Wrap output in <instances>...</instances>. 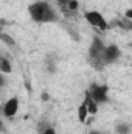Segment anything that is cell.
<instances>
[{"instance_id": "obj_6", "label": "cell", "mask_w": 132, "mask_h": 134, "mask_svg": "<svg viewBox=\"0 0 132 134\" xmlns=\"http://www.w3.org/2000/svg\"><path fill=\"white\" fill-rule=\"evenodd\" d=\"M120 48L112 44L109 47H106V52H104V64H110V63H115L118 58H120Z\"/></svg>"}, {"instance_id": "obj_11", "label": "cell", "mask_w": 132, "mask_h": 134, "mask_svg": "<svg viewBox=\"0 0 132 134\" xmlns=\"http://www.w3.org/2000/svg\"><path fill=\"white\" fill-rule=\"evenodd\" d=\"M0 70L3 72V73H11V64H9V61L6 59V58H2L0 59Z\"/></svg>"}, {"instance_id": "obj_15", "label": "cell", "mask_w": 132, "mask_h": 134, "mask_svg": "<svg viewBox=\"0 0 132 134\" xmlns=\"http://www.w3.org/2000/svg\"><path fill=\"white\" fill-rule=\"evenodd\" d=\"M47 70H48V72H55V64H53V63H48V64H47Z\"/></svg>"}, {"instance_id": "obj_5", "label": "cell", "mask_w": 132, "mask_h": 134, "mask_svg": "<svg viewBox=\"0 0 132 134\" xmlns=\"http://www.w3.org/2000/svg\"><path fill=\"white\" fill-rule=\"evenodd\" d=\"M17 111H19V98L17 97L9 98V100L5 103V106H3V114L8 119H13L17 114Z\"/></svg>"}, {"instance_id": "obj_19", "label": "cell", "mask_w": 132, "mask_h": 134, "mask_svg": "<svg viewBox=\"0 0 132 134\" xmlns=\"http://www.w3.org/2000/svg\"><path fill=\"white\" fill-rule=\"evenodd\" d=\"M89 134H101V133H98V131H92V133H89Z\"/></svg>"}, {"instance_id": "obj_3", "label": "cell", "mask_w": 132, "mask_h": 134, "mask_svg": "<svg viewBox=\"0 0 132 134\" xmlns=\"http://www.w3.org/2000/svg\"><path fill=\"white\" fill-rule=\"evenodd\" d=\"M86 19H87V22H89L92 27L98 28L99 31H106V30L109 28L106 19L103 17V14L98 13V11H87V13H86Z\"/></svg>"}, {"instance_id": "obj_16", "label": "cell", "mask_w": 132, "mask_h": 134, "mask_svg": "<svg viewBox=\"0 0 132 134\" xmlns=\"http://www.w3.org/2000/svg\"><path fill=\"white\" fill-rule=\"evenodd\" d=\"M50 100V95L47 92H42V101H48Z\"/></svg>"}, {"instance_id": "obj_13", "label": "cell", "mask_w": 132, "mask_h": 134, "mask_svg": "<svg viewBox=\"0 0 132 134\" xmlns=\"http://www.w3.org/2000/svg\"><path fill=\"white\" fill-rule=\"evenodd\" d=\"M50 128V125L47 123V122H40L39 125H37V133H40V134H44L47 130Z\"/></svg>"}, {"instance_id": "obj_17", "label": "cell", "mask_w": 132, "mask_h": 134, "mask_svg": "<svg viewBox=\"0 0 132 134\" xmlns=\"http://www.w3.org/2000/svg\"><path fill=\"white\" fill-rule=\"evenodd\" d=\"M44 134H56V131H55V130H53V128L50 126V128H48V130H47V131H45Z\"/></svg>"}, {"instance_id": "obj_2", "label": "cell", "mask_w": 132, "mask_h": 134, "mask_svg": "<svg viewBox=\"0 0 132 134\" xmlns=\"http://www.w3.org/2000/svg\"><path fill=\"white\" fill-rule=\"evenodd\" d=\"M104 52L106 47L99 37H93V42L89 48V61L97 70H103L104 67Z\"/></svg>"}, {"instance_id": "obj_10", "label": "cell", "mask_w": 132, "mask_h": 134, "mask_svg": "<svg viewBox=\"0 0 132 134\" xmlns=\"http://www.w3.org/2000/svg\"><path fill=\"white\" fill-rule=\"evenodd\" d=\"M115 133L117 134H129L131 133V125H128V123H118L115 126Z\"/></svg>"}, {"instance_id": "obj_4", "label": "cell", "mask_w": 132, "mask_h": 134, "mask_svg": "<svg viewBox=\"0 0 132 134\" xmlns=\"http://www.w3.org/2000/svg\"><path fill=\"white\" fill-rule=\"evenodd\" d=\"M107 92H109V87L107 86H98V84H93L92 89H90V95L92 98L97 101V103H106L109 100L107 98Z\"/></svg>"}, {"instance_id": "obj_1", "label": "cell", "mask_w": 132, "mask_h": 134, "mask_svg": "<svg viewBox=\"0 0 132 134\" xmlns=\"http://www.w3.org/2000/svg\"><path fill=\"white\" fill-rule=\"evenodd\" d=\"M28 13H30V17L37 24H48V22L58 20L55 9L50 6L48 2H44V0H37V2L31 3L28 6Z\"/></svg>"}, {"instance_id": "obj_12", "label": "cell", "mask_w": 132, "mask_h": 134, "mask_svg": "<svg viewBox=\"0 0 132 134\" xmlns=\"http://www.w3.org/2000/svg\"><path fill=\"white\" fill-rule=\"evenodd\" d=\"M0 39H2L6 45H9V47H13V45H14V39H13L11 36H8L6 33H2V34H0Z\"/></svg>"}, {"instance_id": "obj_8", "label": "cell", "mask_w": 132, "mask_h": 134, "mask_svg": "<svg viewBox=\"0 0 132 134\" xmlns=\"http://www.w3.org/2000/svg\"><path fill=\"white\" fill-rule=\"evenodd\" d=\"M56 2H58V5H59L61 11L65 14L67 17L75 16V13H71V11H70V8H68V5H70V2H71V0H56Z\"/></svg>"}, {"instance_id": "obj_7", "label": "cell", "mask_w": 132, "mask_h": 134, "mask_svg": "<svg viewBox=\"0 0 132 134\" xmlns=\"http://www.w3.org/2000/svg\"><path fill=\"white\" fill-rule=\"evenodd\" d=\"M84 101H86V104H87V108H89V114H97V111H98V103L92 98V95H90V91H87L86 92V97H84Z\"/></svg>"}, {"instance_id": "obj_18", "label": "cell", "mask_w": 132, "mask_h": 134, "mask_svg": "<svg viewBox=\"0 0 132 134\" xmlns=\"http://www.w3.org/2000/svg\"><path fill=\"white\" fill-rule=\"evenodd\" d=\"M126 17H128V19H132V9L126 11Z\"/></svg>"}, {"instance_id": "obj_9", "label": "cell", "mask_w": 132, "mask_h": 134, "mask_svg": "<svg viewBox=\"0 0 132 134\" xmlns=\"http://www.w3.org/2000/svg\"><path fill=\"white\" fill-rule=\"evenodd\" d=\"M87 114H89V108H87V104H86V101H82L81 104H79V109H78V117H79V122H86L87 120Z\"/></svg>"}, {"instance_id": "obj_14", "label": "cell", "mask_w": 132, "mask_h": 134, "mask_svg": "<svg viewBox=\"0 0 132 134\" xmlns=\"http://www.w3.org/2000/svg\"><path fill=\"white\" fill-rule=\"evenodd\" d=\"M68 8H70L71 13H76V9H78V2H76V0H71L70 5H68Z\"/></svg>"}]
</instances>
